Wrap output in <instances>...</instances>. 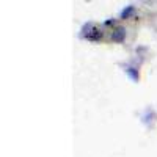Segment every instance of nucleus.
<instances>
[{"instance_id": "nucleus-2", "label": "nucleus", "mask_w": 157, "mask_h": 157, "mask_svg": "<svg viewBox=\"0 0 157 157\" xmlns=\"http://www.w3.org/2000/svg\"><path fill=\"white\" fill-rule=\"evenodd\" d=\"M126 71H127V72H129L130 75H132V78H134V80H137V78H138V74H137V72L134 71V68H127Z\"/></svg>"}, {"instance_id": "nucleus-3", "label": "nucleus", "mask_w": 157, "mask_h": 157, "mask_svg": "<svg viewBox=\"0 0 157 157\" xmlns=\"http://www.w3.org/2000/svg\"><path fill=\"white\" fill-rule=\"evenodd\" d=\"M130 13H132V6H129L127 10H124V11L121 13V17H123V19H126V17L130 14Z\"/></svg>"}, {"instance_id": "nucleus-1", "label": "nucleus", "mask_w": 157, "mask_h": 157, "mask_svg": "<svg viewBox=\"0 0 157 157\" xmlns=\"http://www.w3.org/2000/svg\"><path fill=\"white\" fill-rule=\"evenodd\" d=\"M124 36H126V30L124 29H116V32H113V35H112V38H113V41H116V43H121L123 39H124Z\"/></svg>"}]
</instances>
